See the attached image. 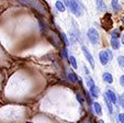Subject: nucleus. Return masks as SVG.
Returning a JSON list of instances; mask_svg holds the SVG:
<instances>
[{
  "mask_svg": "<svg viewBox=\"0 0 124 123\" xmlns=\"http://www.w3.org/2000/svg\"><path fill=\"white\" fill-rule=\"evenodd\" d=\"M77 98H78V100H79V101L81 102V103L84 102V98H82V96H80L79 93H77Z\"/></svg>",
  "mask_w": 124,
  "mask_h": 123,
  "instance_id": "obj_24",
  "label": "nucleus"
},
{
  "mask_svg": "<svg viewBox=\"0 0 124 123\" xmlns=\"http://www.w3.org/2000/svg\"><path fill=\"white\" fill-rule=\"evenodd\" d=\"M122 97H124V93H123V96H122Z\"/></svg>",
  "mask_w": 124,
  "mask_h": 123,
  "instance_id": "obj_27",
  "label": "nucleus"
},
{
  "mask_svg": "<svg viewBox=\"0 0 124 123\" xmlns=\"http://www.w3.org/2000/svg\"><path fill=\"white\" fill-rule=\"evenodd\" d=\"M104 101H105V105H107V107H108V110H109V112L110 113H112L113 112V108H112V103H111V101L108 99V97L105 96V93H104Z\"/></svg>",
  "mask_w": 124,
  "mask_h": 123,
  "instance_id": "obj_12",
  "label": "nucleus"
},
{
  "mask_svg": "<svg viewBox=\"0 0 124 123\" xmlns=\"http://www.w3.org/2000/svg\"><path fill=\"white\" fill-rule=\"evenodd\" d=\"M90 93L92 95V97H94V98H98V96H99V93H100V91H99V88L97 86H93V87H91L90 88Z\"/></svg>",
  "mask_w": 124,
  "mask_h": 123,
  "instance_id": "obj_11",
  "label": "nucleus"
},
{
  "mask_svg": "<svg viewBox=\"0 0 124 123\" xmlns=\"http://www.w3.org/2000/svg\"><path fill=\"white\" fill-rule=\"evenodd\" d=\"M120 84H121V86L124 87V76H121V77H120Z\"/></svg>",
  "mask_w": 124,
  "mask_h": 123,
  "instance_id": "obj_23",
  "label": "nucleus"
},
{
  "mask_svg": "<svg viewBox=\"0 0 124 123\" xmlns=\"http://www.w3.org/2000/svg\"><path fill=\"white\" fill-rule=\"evenodd\" d=\"M62 54H63V57H64V58H67V57H68L67 49H63V51H62Z\"/></svg>",
  "mask_w": 124,
  "mask_h": 123,
  "instance_id": "obj_20",
  "label": "nucleus"
},
{
  "mask_svg": "<svg viewBox=\"0 0 124 123\" xmlns=\"http://www.w3.org/2000/svg\"><path fill=\"white\" fill-rule=\"evenodd\" d=\"M121 37H122V44L124 45V33H123V35H122Z\"/></svg>",
  "mask_w": 124,
  "mask_h": 123,
  "instance_id": "obj_25",
  "label": "nucleus"
},
{
  "mask_svg": "<svg viewBox=\"0 0 124 123\" xmlns=\"http://www.w3.org/2000/svg\"><path fill=\"white\" fill-rule=\"evenodd\" d=\"M111 46H112L113 49H120V41L119 39H115V37H111Z\"/></svg>",
  "mask_w": 124,
  "mask_h": 123,
  "instance_id": "obj_7",
  "label": "nucleus"
},
{
  "mask_svg": "<svg viewBox=\"0 0 124 123\" xmlns=\"http://www.w3.org/2000/svg\"><path fill=\"white\" fill-rule=\"evenodd\" d=\"M119 101H120V105H121L122 107L124 108V99H123V97H122V96L119 98Z\"/></svg>",
  "mask_w": 124,
  "mask_h": 123,
  "instance_id": "obj_22",
  "label": "nucleus"
},
{
  "mask_svg": "<svg viewBox=\"0 0 124 123\" xmlns=\"http://www.w3.org/2000/svg\"><path fill=\"white\" fill-rule=\"evenodd\" d=\"M81 49H82V53H84V55H85V57H86V59L88 60V63L90 64V67H91V68H94V60H93V57H92L91 53H90V52L87 49L86 46H82Z\"/></svg>",
  "mask_w": 124,
  "mask_h": 123,
  "instance_id": "obj_3",
  "label": "nucleus"
},
{
  "mask_svg": "<svg viewBox=\"0 0 124 123\" xmlns=\"http://www.w3.org/2000/svg\"><path fill=\"white\" fill-rule=\"evenodd\" d=\"M68 59H69V62H70V64H71V66H73V67L76 69V68L78 67V66H77V60H76V58L74 57L73 55H70L69 57H68Z\"/></svg>",
  "mask_w": 124,
  "mask_h": 123,
  "instance_id": "obj_14",
  "label": "nucleus"
},
{
  "mask_svg": "<svg viewBox=\"0 0 124 123\" xmlns=\"http://www.w3.org/2000/svg\"><path fill=\"white\" fill-rule=\"evenodd\" d=\"M97 8H98L99 11H107V6H105V3L103 2V1H97Z\"/></svg>",
  "mask_w": 124,
  "mask_h": 123,
  "instance_id": "obj_10",
  "label": "nucleus"
},
{
  "mask_svg": "<svg viewBox=\"0 0 124 123\" xmlns=\"http://www.w3.org/2000/svg\"><path fill=\"white\" fill-rule=\"evenodd\" d=\"M56 8L62 12L65 11V5H64L62 1H56Z\"/></svg>",
  "mask_w": 124,
  "mask_h": 123,
  "instance_id": "obj_16",
  "label": "nucleus"
},
{
  "mask_svg": "<svg viewBox=\"0 0 124 123\" xmlns=\"http://www.w3.org/2000/svg\"><path fill=\"white\" fill-rule=\"evenodd\" d=\"M99 58H100V62L102 65H107L110 60V56H109L108 51H101L99 53Z\"/></svg>",
  "mask_w": 124,
  "mask_h": 123,
  "instance_id": "obj_4",
  "label": "nucleus"
},
{
  "mask_svg": "<svg viewBox=\"0 0 124 123\" xmlns=\"http://www.w3.org/2000/svg\"><path fill=\"white\" fill-rule=\"evenodd\" d=\"M87 35H88V39H89V41L93 45L98 44L99 41H100L99 33H98V31H97L94 28H90L89 30H88V32H87Z\"/></svg>",
  "mask_w": 124,
  "mask_h": 123,
  "instance_id": "obj_2",
  "label": "nucleus"
},
{
  "mask_svg": "<svg viewBox=\"0 0 124 123\" xmlns=\"http://www.w3.org/2000/svg\"><path fill=\"white\" fill-rule=\"evenodd\" d=\"M61 37H62V39H63L64 43H65L66 45H68V44H69V42H68L67 36H66V34H65V33H63V32H62V33H61Z\"/></svg>",
  "mask_w": 124,
  "mask_h": 123,
  "instance_id": "obj_18",
  "label": "nucleus"
},
{
  "mask_svg": "<svg viewBox=\"0 0 124 123\" xmlns=\"http://www.w3.org/2000/svg\"><path fill=\"white\" fill-rule=\"evenodd\" d=\"M117 63L120 67H124V56H119L117 57Z\"/></svg>",
  "mask_w": 124,
  "mask_h": 123,
  "instance_id": "obj_17",
  "label": "nucleus"
},
{
  "mask_svg": "<svg viewBox=\"0 0 124 123\" xmlns=\"http://www.w3.org/2000/svg\"><path fill=\"white\" fill-rule=\"evenodd\" d=\"M67 77H68V79L70 80V82H73V84H76L77 80H78V78H77V76L75 75V73H74L73 70H70V69L67 72Z\"/></svg>",
  "mask_w": 124,
  "mask_h": 123,
  "instance_id": "obj_6",
  "label": "nucleus"
},
{
  "mask_svg": "<svg viewBox=\"0 0 124 123\" xmlns=\"http://www.w3.org/2000/svg\"><path fill=\"white\" fill-rule=\"evenodd\" d=\"M92 106H93L94 112H96L98 115H101V114H102V109H101V106L99 105L98 102H93V103H92Z\"/></svg>",
  "mask_w": 124,
  "mask_h": 123,
  "instance_id": "obj_9",
  "label": "nucleus"
},
{
  "mask_svg": "<svg viewBox=\"0 0 124 123\" xmlns=\"http://www.w3.org/2000/svg\"><path fill=\"white\" fill-rule=\"evenodd\" d=\"M105 96H107L108 99L111 101V103H116L117 102V97L112 89H109V90L107 91V93H105Z\"/></svg>",
  "mask_w": 124,
  "mask_h": 123,
  "instance_id": "obj_5",
  "label": "nucleus"
},
{
  "mask_svg": "<svg viewBox=\"0 0 124 123\" xmlns=\"http://www.w3.org/2000/svg\"><path fill=\"white\" fill-rule=\"evenodd\" d=\"M86 84H87V86H88V88H91V87H93L94 86V82H93V79L91 78V77L88 75V76L86 77Z\"/></svg>",
  "mask_w": 124,
  "mask_h": 123,
  "instance_id": "obj_13",
  "label": "nucleus"
},
{
  "mask_svg": "<svg viewBox=\"0 0 124 123\" xmlns=\"http://www.w3.org/2000/svg\"><path fill=\"white\" fill-rule=\"evenodd\" d=\"M64 2H65V6L69 8L70 12L74 13L76 16H80L82 14V9L77 1H64Z\"/></svg>",
  "mask_w": 124,
  "mask_h": 123,
  "instance_id": "obj_1",
  "label": "nucleus"
},
{
  "mask_svg": "<svg viewBox=\"0 0 124 123\" xmlns=\"http://www.w3.org/2000/svg\"><path fill=\"white\" fill-rule=\"evenodd\" d=\"M119 35H120V32L117 30H115V31H113V32H112V37L117 39V37H119Z\"/></svg>",
  "mask_w": 124,
  "mask_h": 123,
  "instance_id": "obj_19",
  "label": "nucleus"
},
{
  "mask_svg": "<svg viewBox=\"0 0 124 123\" xmlns=\"http://www.w3.org/2000/svg\"><path fill=\"white\" fill-rule=\"evenodd\" d=\"M98 123H104V122H103V121L102 120H100V121H99V122Z\"/></svg>",
  "mask_w": 124,
  "mask_h": 123,
  "instance_id": "obj_26",
  "label": "nucleus"
},
{
  "mask_svg": "<svg viewBox=\"0 0 124 123\" xmlns=\"http://www.w3.org/2000/svg\"><path fill=\"white\" fill-rule=\"evenodd\" d=\"M119 120L121 123H124V113H120L119 114Z\"/></svg>",
  "mask_w": 124,
  "mask_h": 123,
  "instance_id": "obj_21",
  "label": "nucleus"
},
{
  "mask_svg": "<svg viewBox=\"0 0 124 123\" xmlns=\"http://www.w3.org/2000/svg\"><path fill=\"white\" fill-rule=\"evenodd\" d=\"M102 78H103V80H104L105 82H108V84H112L113 82V77L110 73H104V74L102 75Z\"/></svg>",
  "mask_w": 124,
  "mask_h": 123,
  "instance_id": "obj_8",
  "label": "nucleus"
},
{
  "mask_svg": "<svg viewBox=\"0 0 124 123\" xmlns=\"http://www.w3.org/2000/svg\"><path fill=\"white\" fill-rule=\"evenodd\" d=\"M112 7L114 9V11H120L121 10V6H120L119 1H116V0H113L112 1Z\"/></svg>",
  "mask_w": 124,
  "mask_h": 123,
  "instance_id": "obj_15",
  "label": "nucleus"
}]
</instances>
